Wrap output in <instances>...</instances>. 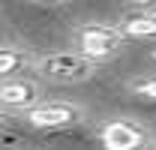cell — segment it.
<instances>
[{"label":"cell","mask_w":156,"mask_h":150,"mask_svg":"<svg viewBox=\"0 0 156 150\" xmlns=\"http://www.w3.org/2000/svg\"><path fill=\"white\" fill-rule=\"evenodd\" d=\"M39 102V87L33 81H24V78H15V81H6L0 84V105L6 111H21V108H33Z\"/></svg>","instance_id":"cell-5"},{"label":"cell","mask_w":156,"mask_h":150,"mask_svg":"<svg viewBox=\"0 0 156 150\" xmlns=\"http://www.w3.org/2000/svg\"><path fill=\"white\" fill-rule=\"evenodd\" d=\"M81 120V108L72 102H36L27 108V123L36 129H63Z\"/></svg>","instance_id":"cell-3"},{"label":"cell","mask_w":156,"mask_h":150,"mask_svg":"<svg viewBox=\"0 0 156 150\" xmlns=\"http://www.w3.org/2000/svg\"><path fill=\"white\" fill-rule=\"evenodd\" d=\"M129 3H150V0H129Z\"/></svg>","instance_id":"cell-9"},{"label":"cell","mask_w":156,"mask_h":150,"mask_svg":"<svg viewBox=\"0 0 156 150\" xmlns=\"http://www.w3.org/2000/svg\"><path fill=\"white\" fill-rule=\"evenodd\" d=\"M36 69H39V75H45L51 81L72 84V81H84V78L93 75V60H87L78 51H57V54L39 57Z\"/></svg>","instance_id":"cell-1"},{"label":"cell","mask_w":156,"mask_h":150,"mask_svg":"<svg viewBox=\"0 0 156 150\" xmlns=\"http://www.w3.org/2000/svg\"><path fill=\"white\" fill-rule=\"evenodd\" d=\"M99 138L105 150H141L147 144V129L132 120H111L102 126Z\"/></svg>","instance_id":"cell-4"},{"label":"cell","mask_w":156,"mask_h":150,"mask_svg":"<svg viewBox=\"0 0 156 150\" xmlns=\"http://www.w3.org/2000/svg\"><path fill=\"white\" fill-rule=\"evenodd\" d=\"M135 93L144 96V99H156V78H150V81H138Z\"/></svg>","instance_id":"cell-8"},{"label":"cell","mask_w":156,"mask_h":150,"mask_svg":"<svg viewBox=\"0 0 156 150\" xmlns=\"http://www.w3.org/2000/svg\"><path fill=\"white\" fill-rule=\"evenodd\" d=\"M153 57H156V51H153Z\"/></svg>","instance_id":"cell-10"},{"label":"cell","mask_w":156,"mask_h":150,"mask_svg":"<svg viewBox=\"0 0 156 150\" xmlns=\"http://www.w3.org/2000/svg\"><path fill=\"white\" fill-rule=\"evenodd\" d=\"M120 45H123V33L117 27H108V24H87L78 33V54H84L93 63L117 54Z\"/></svg>","instance_id":"cell-2"},{"label":"cell","mask_w":156,"mask_h":150,"mask_svg":"<svg viewBox=\"0 0 156 150\" xmlns=\"http://www.w3.org/2000/svg\"><path fill=\"white\" fill-rule=\"evenodd\" d=\"M30 66V57L24 51H15V48H0V75L9 72H21Z\"/></svg>","instance_id":"cell-7"},{"label":"cell","mask_w":156,"mask_h":150,"mask_svg":"<svg viewBox=\"0 0 156 150\" xmlns=\"http://www.w3.org/2000/svg\"><path fill=\"white\" fill-rule=\"evenodd\" d=\"M123 36H156V15H129V18H123V24L117 27Z\"/></svg>","instance_id":"cell-6"}]
</instances>
